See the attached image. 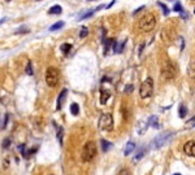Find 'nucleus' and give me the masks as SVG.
Returning <instances> with one entry per match:
<instances>
[{
  "label": "nucleus",
  "mask_w": 195,
  "mask_h": 175,
  "mask_svg": "<svg viewBox=\"0 0 195 175\" xmlns=\"http://www.w3.org/2000/svg\"><path fill=\"white\" fill-rule=\"evenodd\" d=\"M98 153L96 149V144L94 141H87L82 148V153H81V158L83 162H90L95 158V156Z\"/></svg>",
  "instance_id": "obj_1"
},
{
  "label": "nucleus",
  "mask_w": 195,
  "mask_h": 175,
  "mask_svg": "<svg viewBox=\"0 0 195 175\" xmlns=\"http://www.w3.org/2000/svg\"><path fill=\"white\" fill-rule=\"evenodd\" d=\"M58 80H60V71L58 69L54 68V66H49L46 71V83L48 84V87H56L58 84Z\"/></svg>",
  "instance_id": "obj_2"
},
{
  "label": "nucleus",
  "mask_w": 195,
  "mask_h": 175,
  "mask_svg": "<svg viewBox=\"0 0 195 175\" xmlns=\"http://www.w3.org/2000/svg\"><path fill=\"white\" fill-rule=\"evenodd\" d=\"M155 25H156L155 16L152 15V13H147V15H144L143 17L141 18V21H139V29H141L142 31L147 33V31H151L155 27Z\"/></svg>",
  "instance_id": "obj_3"
},
{
  "label": "nucleus",
  "mask_w": 195,
  "mask_h": 175,
  "mask_svg": "<svg viewBox=\"0 0 195 175\" xmlns=\"http://www.w3.org/2000/svg\"><path fill=\"white\" fill-rule=\"evenodd\" d=\"M99 129L104 132H109L113 129V117L111 113H103L99 118Z\"/></svg>",
  "instance_id": "obj_4"
},
{
  "label": "nucleus",
  "mask_w": 195,
  "mask_h": 175,
  "mask_svg": "<svg viewBox=\"0 0 195 175\" xmlns=\"http://www.w3.org/2000/svg\"><path fill=\"white\" fill-rule=\"evenodd\" d=\"M154 92V80L152 78H147L143 83L141 84V88H139V96L142 99H148L150 96Z\"/></svg>",
  "instance_id": "obj_5"
},
{
  "label": "nucleus",
  "mask_w": 195,
  "mask_h": 175,
  "mask_svg": "<svg viewBox=\"0 0 195 175\" xmlns=\"http://www.w3.org/2000/svg\"><path fill=\"white\" fill-rule=\"evenodd\" d=\"M172 136H173V132H163V134L157 135V136H156V138L154 139V140H152L151 148H152V149H159V148H161L164 144H166L169 140H171Z\"/></svg>",
  "instance_id": "obj_6"
},
{
  "label": "nucleus",
  "mask_w": 195,
  "mask_h": 175,
  "mask_svg": "<svg viewBox=\"0 0 195 175\" xmlns=\"http://www.w3.org/2000/svg\"><path fill=\"white\" fill-rule=\"evenodd\" d=\"M174 75H176L174 66L172 65L171 62H166L165 65L163 66V69H161V77H163L165 80H169V79H173Z\"/></svg>",
  "instance_id": "obj_7"
},
{
  "label": "nucleus",
  "mask_w": 195,
  "mask_h": 175,
  "mask_svg": "<svg viewBox=\"0 0 195 175\" xmlns=\"http://www.w3.org/2000/svg\"><path fill=\"white\" fill-rule=\"evenodd\" d=\"M183 152L190 157H195V140H189L183 145Z\"/></svg>",
  "instance_id": "obj_8"
},
{
  "label": "nucleus",
  "mask_w": 195,
  "mask_h": 175,
  "mask_svg": "<svg viewBox=\"0 0 195 175\" xmlns=\"http://www.w3.org/2000/svg\"><path fill=\"white\" fill-rule=\"evenodd\" d=\"M66 95H68V90H66V88H64V90H63V91H61V92H60V95H58V97H57L56 110H61V108H63L64 102H65Z\"/></svg>",
  "instance_id": "obj_9"
},
{
  "label": "nucleus",
  "mask_w": 195,
  "mask_h": 175,
  "mask_svg": "<svg viewBox=\"0 0 195 175\" xmlns=\"http://www.w3.org/2000/svg\"><path fill=\"white\" fill-rule=\"evenodd\" d=\"M102 8H104V5H99V7H96V8H93L91 10H88V12H85L82 16H79V18H78V21H82V19H86V18H88V17H91V16L94 15V13H96L98 10H100Z\"/></svg>",
  "instance_id": "obj_10"
},
{
  "label": "nucleus",
  "mask_w": 195,
  "mask_h": 175,
  "mask_svg": "<svg viewBox=\"0 0 195 175\" xmlns=\"http://www.w3.org/2000/svg\"><path fill=\"white\" fill-rule=\"evenodd\" d=\"M147 125H148V126H151V127H154V129H159V127H160V125H159V118L156 116H151V117H150Z\"/></svg>",
  "instance_id": "obj_11"
},
{
  "label": "nucleus",
  "mask_w": 195,
  "mask_h": 175,
  "mask_svg": "<svg viewBox=\"0 0 195 175\" xmlns=\"http://www.w3.org/2000/svg\"><path fill=\"white\" fill-rule=\"evenodd\" d=\"M109 96H111V93L107 90H100V102L102 104H107Z\"/></svg>",
  "instance_id": "obj_12"
},
{
  "label": "nucleus",
  "mask_w": 195,
  "mask_h": 175,
  "mask_svg": "<svg viewBox=\"0 0 195 175\" xmlns=\"http://www.w3.org/2000/svg\"><path fill=\"white\" fill-rule=\"evenodd\" d=\"M187 74L190 78L195 79V61H191L187 66Z\"/></svg>",
  "instance_id": "obj_13"
},
{
  "label": "nucleus",
  "mask_w": 195,
  "mask_h": 175,
  "mask_svg": "<svg viewBox=\"0 0 195 175\" xmlns=\"http://www.w3.org/2000/svg\"><path fill=\"white\" fill-rule=\"evenodd\" d=\"M134 149H135V144L133 143V141H129V143H127V145H126V148H125V151H124V154L125 156H129L133 151H134Z\"/></svg>",
  "instance_id": "obj_14"
},
{
  "label": "nucleus",
  "mask_w": 195,
  "mask_h": 175,
  "mask_svg": "<svg viewBox=\"0 0 195 175\" xmlns=\"http://www.w3.org/2000/svg\"><path fill=\"white\" fill-rule=\"evenodd\" d=\"M100 144H102V149H103V152H108L111 148H112V144H111L109 141L104 140V139H102V140H100Z\"/></svg>",
  "instance_id": "obj_15"
},
{
  "label": "nucleus",
  "mask_w": 195,
  "mask_h": 175,
  "mask_svg": "<svg viewBox=\"0 0 195 175\" xmlns=\"http://www.w3.org/2000/svg\"><path fill=\"white\" fill-rule=\"evenodd\" d=\"M186 114H187V108H186V105H180V109H178V116H180V118H185Z\"/></svg>",
  "instance_id": "obj_16"
},
{
  "label": "nucleus",
  "mask_w": 195,
  "mask_h": 175,
  "mask_svg": "<svg viewBox=\"0 0 195 175\" xmlns=\"http://www.w3.org/2000/svg\"><path fill=\"white\" fill-rule=\"evenodd\" d=\"M61 12H63V9H61L60 5H54V7H51V9L48 10L49 15H60Z\"/></svg>",
  "instance_id": "obj_17"
},
{
  "label": "nucleus",
  "mask_w": 195,
  "mask_h": 175,
  "mask_svg": "<svg viewBox=\"0 0 195 175\" xmlns=\"http://www.w3.org/2000/svg\"><path fill=\"white\" fill-rule=\"evenodd\" d=\"M70 113L73 116H77L78 113H79V105H78L77 102H73V104L70 105Z\"/></svg>",
  "instance_id": "obj_18"
},
{
  "label": "nucleus",
  "mask_w": 195,
  "mask_h": 175,
  "mask_svg": "<svg viewBox=\"0 0 195 175\" xmlns=\"http://www.w3.org/2000/svg\"><path fill=\"white\" fill-rule=\"evenodd\" d=\"M70 49H72V44H69V43H64L63 46H61V52H63L64 55H68L69 52H70Z\"/></svg>",
  "instance_id": "obj_19"
},
{
  "label": "nucleus",
  "mask_w": 195,
  "mask_h": 175,
  "mask_svg": "<svg viewBox=\"0 0 195 175\" xmlns=\"http://www.w3.org/2000/svg\"><path fill=\"white\" fill-rule=\"evenodd\" d=\"M61 27H64V22H63V21H58V22L54 24L51 27H49V31H56V30L61 29Z\"/></svg>",
  "instance_id": "obj_20"
},
{
  "label": "nucleus",
  "mask_w": 195,
  "mask_h": 175,
  "mask_svg": "<svg viewBox=\"0 0 195 175\" xmlns=\"http://www.w3.org/2000/svg\"><path fill=\"white\" fill-rule=\"evenodd\" d=\"M144 153H146V148H141L139 149V153H136V156L134 158H133V162H136V161H139L142 157L144 156Z\"/></svg>",
  "instance_id": "obj_21"
},
{
  "label": "nucleus",
  "mask_w": 195,
  "mask_h": 175,
  "mask_svg": "<svg viewBox=\"0 0 195 175\" xmlns=\"http://www.w3.org/2000/svg\"><path fill=\"white\" fill-rule=\"evenodd\" d=\"M125 44H126V40H122L120 46H118V44H117V46H116V51H115L116 53H122V51H124V47H125Z\"/></svg>",
  "instance_id": "obj_22"
},
{
  "label": "nucleus",
  "mask_w": 195,
  "mask_h": 175,
  "mask_svg": "<svg viewBox=\"0 0 195 175\" xmlns=\"http://www.w3.org/2000/svg\"><path fill=\"white\" fill-rule=\"evenodd\" d=\"M26 74H27V75H33V66H31V61H27V64H26Z\"/></svg>",
  "instance_id": "obj_23"
},
{
  "label": "nucleus",
  "mask_w": 195,
  "mask_h": 175,
  "mask_svg": "<svg viewBox=\"0 0 195 175\" xmlns=\"http://www.w3.org/2000/svg\"><path fill=\"white\" fill-rule=\"evenodd\" d=\"M63 127H60L58 126L57 127V139H58V141H60V144H63Z\"/></svg>",
  "instance_id": "obj_24"
},
{
  "label": "nucleus",
  "mask_w": 195,
  "mask_h": 175,
  "mask_svg": "<svg viewBox=\"0 0 195 175\" xmlns=\"http://www.w3.org/2000/svg\"><path fill=\"white\" fill-rule=\"evenodd\" d=\"M87 34H88V29H87V27H85V26H83L82 29H81V33H79V38H81V39H83V38H85Z\"/></svg>",
  "instance_id": "obj_25"
},
{
  "label": "nucleus",
  "mask_w": 195,
  "mask_h": 175,
  "mask_svg": "<svg viewBox=\"0 0 195 175\" xmlns=\"http://www.w3.org/2000/svg\"><path fill=\"white\" fill-rule=\"evenodd\" d=\"M173 10L174 12H182V5H181V3H176L174 7H173Z\"/></svg>",
  "instance_id": "obj_26"
},
{
  "label": "nucleus",
  "mask_w": 195,
  "mask_h": 175,
  "mask_svg": "<svg viewBox=\"0 0 195 175\" xmlns=\"http://www.w3.org/2000/svg\"><path fill=\"white\" fill-rule=\"evenodd\" d=\"M194 126H195V117H193V118L187 122V125H186V127H187V129H193Z\"/></svg>",
  "instance_id": "obj_27"
},
{
  "label": "nucleus",
  "mask_w": 195,
  "mask_h": 175,
  "mask_svg": "<svg viewBox=\"0 0 195 175\" xmlns=\"http://www.w3.org/2000/svg\"><path fill=\"white\" fill-rule=\"evenodd\" d=\"M9 145H10V139L7 138L4 141H3V148L7 149V148H9Z\"/></svg>",
  "instance_id": "obj_28"
},
{
  "label": "nucleus",
  "mask_w": 195,
  "mask_h": 175,
  "mask_svg": "<svg viewBox=\"0 0 195 175\" xmlns=\"http://www.w3.org/2000/svg\"><path fill=\"white\" fill-rule=\"evenodd\" d=\"M157 4H159V7H161V8H163V12H164V15H165V16H168V15H169V10H168V8H166L165 5L163 4V3H157Z\"/></svg>",
  "instance_id": "obj_29"
},
{
  "label": "nucleus",
  "mask_w": 195,
  "mask_h": 175,
  "mask_svg": "<svg viewBox=\"0 0 195 175\" xmlns=\"http://www.w3.org/2000/svg\"><path fill=\"white\" fill-rule=\"evenodd\" d=\"M21 33H29V30H27L26 27H20L18 30H16L15 34H21Z\"/></svg>",
  "instance_id": "obj_30"
},
{
  "label": "nucleus",
  "mask_w": 195,
  "mask_h": 175,
  "mask_svg": "<svg viewBox=\"0 0 195 175\" xmlns=\"http://www.w3.org/2000/svg\"><path fill=\"white\" fill-rule=\"evenodd\" d=\"M133 88H134V87H133L132 84L126 86V87H125V93H130V92H132V91H133Z\"/></svg>",
  "instance_id": "obj_31"
},
{
  "label": "nucleus",
  "mask_w": 195,
  "mask_h": 175,
  "mask_svg": "<svg viewBox=\"0 0 195 175\" xmlns=\"http://www.w3.org/2000/svg\"><path fill=\"white\" fill-rule=\"evenodd\" d=\"M118 175H130V173H129V170H127V169H122V170L120 171Z\"/></svg>",
  "instance_id": "obj_32"
},
{
  "label": "nucleus",
  "mask_w": 195,
  "mask_h": 175,
  "mask_svg": "<svg viewBox=\"0 0 195 175\" xmlns=\"http://www.w3.org/2000/svg\"><path fill=\"white\" fill-rule=\"evenodd\" d=\"M143 9H144V7H143V5H142V7H139V8H138V9H136V10H134V13H133V15L135 16L136 13H138V12H141V10H143Z\"/></svg>",
  "instance_id": "obj_33"
},
{
  "label": "nucleus",
  "mask_w": 195,
  "mask_h": 175,
  "mask_svg": "<svg viewBox=\"0 0 195 175\" xmlns=\"http://www.w3.org/2000/svg\"><path fill=\"white\" fill-rule=\"evenodd\" d=\"M5 21H7V18H3V19H1V21H0V25H1V24H4V22H5Z\"/></svg>",
  "instance_id": "obj_34"
},
{
  "label": "nucleus",
  "mask_w": 195,
  "mask_h": 175,
  "mask_svg": "<svg viewBox=\"0 0 195 175\" xmlns=\"http://www.w3.org/2000/svg\"><path fill=\"white\" fill-rule=\"evenodd\" d=\"M174 175H181V174H174Z\"/></svg>",
  "instance_id": "obj_35"
},
{
  "label": "nucleus",
  "mask_w": 195,
  "mask_h": 175,
  "mask_svg": "<svg viewBox=\"0 0 195 175\" xmlns=\"http://www.w3.org/2000/svg\"><path fill=\"white\" fill-rule=\"evenodd\" d=\"M88 1H93V0H88Z\"/></svg>",
  "instance_id": "obj_36"
},
{
  "label": "nucleus",
  "mask_w": 195,
  "mask_h": 175,
  "mask_svg": "<svg viewBox=\"0 0 195 175\" xmlns=\"http://www.w3.org/2000/svg\"><path fill=\"white\" fill-rule=\"evenodd\" d=\"M7 1H10V0H7Z\"/></svg>",
  "instance_id": "obj_37"
},
{
  "label": "nucleus",
  "mask_w": 195,
  "mask_h": 175,
  "mask_svg": "<svg viewBox=\"0 0 195 175\" xmlns=\"http://www.w3.org/2000/svg\"><path fill=\"white\" fill-rule=\"evenodd\" d=\"M191 1H195V0H191Z\"/></svg>",
  "instance_id": "obj_38"
},
{
  "label": "nucleus",
  "mask_w": 195,
  "mask_h": 175,
  "mask_svg": "<svg viewBox=\"0 0 195 175\" xmlns=\"http://www.w3.org/2000/svg\"><path fill=\"white\" fill-rule=\"evenodd\" d=\"M194 13H195V9H194Z\"/></svg>",
  "instance_id": "obj_39"
},
{
  "label": "nucleus",
  "mask_w": 195,
  "mask_h": 175,
  "mask_svg": "<svg viewBox=\"0 0 195 175\" xmlns=\"http://www.w3.org/2000/svg\"><path fill=\"white\" fill-rule=\"evenodd\" d=\"M172 1H173V0H172Z\"/></svg>",
  "instance_id": "obj_40"
}]
</instances>
